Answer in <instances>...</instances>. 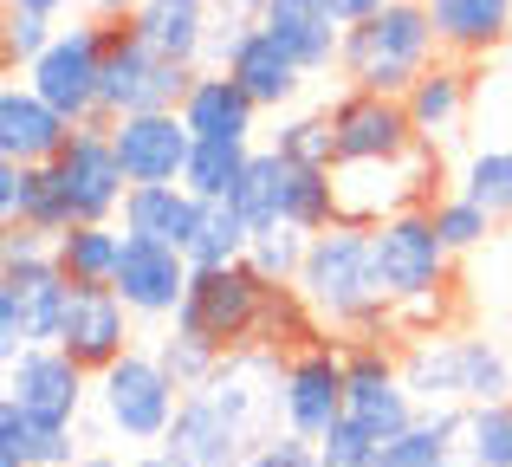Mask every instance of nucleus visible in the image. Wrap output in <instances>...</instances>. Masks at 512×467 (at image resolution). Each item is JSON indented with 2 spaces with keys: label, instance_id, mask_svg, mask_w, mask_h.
Listing matches in <instances>:
<instances>
[{
  "label": "nucleus",
  "instance_id": "1",
  "mask_svg": "<svg viewBox=\"0 0 512 467\" xmlns=\"http://www.w3.org/2000/svg\"><path fill=\"white\" fill-rule=\"evenodd\" d=\"M292 286L305 292V305H312V318L325 331H344V338H383V331H396V312H389L383 286H376L370 228L338 221V228L312 234Z\"/></svg>",
  "mask_w": 512,
  "mask_h": 467
},
{
  "label": "nucleus",
  "instance_id": "2",
  "mask_svg": "<svg viewBox=\"0 0 512 467\" xmlns=\"http://www.w3.org/2000/svg\"><path fill=\"white\" fill-rule=\"evenodd\" d=\"M441 59L435 20L422 0H389L383 13H370L363 26L344 33L338 78L357 91H383V98H409V85Z\"/></svg>",
  "mask_w": 512,
  "mask_h": 467
},
{
  "label": "nucleus",
  "instance_id": "3",
  "mask_svg": "<svg viewBox=\"0 0 512 467\" xmlns=\"http://www.w3.org/2000/svg\"><path fill=\"white\" fill-rule=\"evenodd\" d=\"M402 377H409L422 409H480V403H512V364L500 344L461 338V331H435V338H409L402 351Z\"/></svg>",
  "mask_w": 512,
  "mask_h": 467
},
{
  "label": "nucleus",
  "instance_id": "4",
  "mask_svg": "<svg viewBox=\"0 0 512 467\" xmlns=\"http://www.w3.org/2000/svg\"><path fill=\"white\" fill-rule=\"evenodd\" d=\"M338 221L350 228H383V221L409 215V208H435L441 195V143H415L409 156L389 163H338Z\"/></svg>",
  "mask_w": 512,
  "mask_h": 467
},
{
  "label": "nucleus",
  "instance_id": "5",
  "mask_svg": "<svg viewBox=\"0 0 512 467\" xmlns=\"http://www.w3.org/2000/svg\"><path fill=\"white\" fill-rule=\"evenodd\" d=\"M201 65H182L156 52L130 20H104V124L130 111H182Z\"/></svg>",
  "mask_w": 512,
  "mask_h": 467
},
{
  "label": "nucleus",
  "instance_id": "6",
  "mask_svg": "<svg viewBox=\"0 0 512 467\" xmlns=\"http://www.w3.org/2000/svg\"><path fill=\"white\" fill-rule=\"evenodd\" d=\"M91 396H98V416L111 429V442H143V448L156 442L163 448L175 416H182V383L163 370L156 351H124L111 370H98Z\"/></svg>",
  "mask_w": 512,
  "mask_h": 467
},
{
  "label": "nucleus",
  "instance_id": "7",
  "mask_svg": "<svg viewBox=\"0 0 512 467\" xmlns=\"http://www.w3.org/2000/svg\"><path fill=\"white\" fill-rule=\"evenodd\" d=\"M370 247H376V286H383L389 312H409V305L441 299L454 286V253L428 208H409V215L370 228Z\"/></svg>",
  "mask_w": 512,
  "mask_h": 467
},
{
  "label": "nucleus",
  "instance_id": "8",
  "mask_svg": "<svg viewBox=\"0 0 512 467\" xmlns=\"http://www.w3.org/2000/svg\"><path fill=\"white\" fill-rule=\"evenodd\" d=\"M52 195H59L65 221L72 228H91V221H117L124 215V195H130V176L117 163V143H111V124H78L72 143L52 156Z\"/></svg>",
  "mask_w": 512,
  "mask_h": 467
},
{
  "label": "nucleus",
  "instance_id": "9",
  "mask_svg": "<svg viewBox=\"0 0 512 467\" xmlns=\"http://www.w3.org/2000/svg\"><path fill=\"white\" fill-rule=\"evenodd\" d=\"M266 286H273V279H260L247 260L240 266H195L175 325L208 338V344H221V351H253L260 312H266Z\"/></svg>",
  "mask_w": 512,
  "mask_h": 467
},
{
  "label": "nucleus",
  "instance_id": "10",
  "mask_svg": "<svg viewBox=\"0 0 512 467\" xmlns=\"http://www.w3.org/2000/svg\"><path fill=\"white\" fill-rule=\"evenodd\" d=\"M26 85L65 111L72 124H98L104 117V20H72L52 33V46L26 65Z\"/></svg>",
  "mask_w": 512,
  "mask_h": 467
},
{
  "label": "nucleus",
  "instance_id": "11",
  "mask_svg": "<svg viewBox=\"0 0 512 467\" xmlns=\"http://www.w3.org/2000/svg\"><path fill=\"white\" fill-rule=\"evenodd\" d=\"M344 416L357 422V429H370L376 442L402 435L415 416H422L409 377H402V357L389 351V344L344 338Z\"/></svg>",
  "mask_w": 512,
  "mask_h": 467
},
{
  "label": "nucleus",
  "instance_id": "12",
  "mask_svg": "<svg viewBox=\"0 0 512 467\" xmlns=\"http://www.w3.org/2000/svg\"><path fill=\"white\" fill-rule=\"evenodd\" d=\"M338 422H344V344L318 338L279 364V429L325 442Z\"/></svg>",
  "mask_w": 512,
  "mask_h": 467
},
{
  "label": "nucleus",
  "instance_id": "13",
  "mask_svg": "<svg viewBox=\"0 0 512 467\" xmlns=\"http://www.w3.org/2000/svg\"><path fill=\"white\" fill-rule=\"evenodd\" d=\"M91 383L98 377H91L65 344H26L20 357H7V396L33 422H46V429H78Z\"/></svg>",
  "mask_w": 512,
  "mask_h": 467
},
{
  "label": "nucleus",
  "instance_id": "14",
  "mask_svg": "<svg viewBox=\"0 0 512 467\" xmlns=\"http://www.w3.org/2000/svg\"><path fill=\"white\" fill-rule=\"evenodd\" d=\"M325 111H331V130H338V163H389V156H409L422 143L409 124V104L383 98V91L344 85Z\"/></svg>",
  "mask_w": 512,
  "mask_h": 467
},
{
  "label": "nucleus",
  "instance_id": "15",
  "mask_svg": "<svg viewBox=\"0 0 512 467\" xmlns=\"http://www.w3.org/2000/svg\"><path fill=\"white\" fill-rule=\"evenodd\" d=\"M188 279H195V260L182 247H163V240H137L124 234V260H117V299L137 318H175L188 299Z\"/></svg>",
  "mask_w": 512,
  "mask_h": 467
},
{
  "label": "nucleus",
  "instance_id": "16",
  "mask_svg": "<svg viewBox=\"0 0 512 467\" xmlns=\"http://www.w3.org/2000/svg\"><path fill=\"white\" fill-rule=\"evenodd\" d=\"M111 143L130 189L137 182H182L188 156H195V130L182 124V111H130L111 124Z\"/></svg>",
  "mask_w": 512,
  "mask_h": 467
},
{
  "label": "nucleus",
  "instance_id": "17",
  "mask_svg": "<svg viewBox=\"0 0 512 467\" xmlns=\"http://www.w3.org/2000/svg\"><path fill=\"white\" fill-rule=\"evenodd\" d=\"M130 325H137V312L117 299V286H72V305H65L59 344L91 370V377H98V370H111L124 351H137Z\"/></svg>",
  "mask_w": 512,
  "mask_h": 467
},
{
  "label": "nucleus",
  "instance_id": "18",
  "mask_svg": "<svg viewBox=\"0 0 512 467\" xmlns=\"http://www.w3.org/2000/svg\"><path fill=\"white\" fill-rule=\"evenodd\" d=\"M72 117L52 111L26 78L0 85V163H26V169H46L52 156L72 143Z\"/></svg>",
  "mask_w": 512,
  "mask_h": 467
},
{
  "label": "nucleus",
  "instance_id": "19",
  "mask_svg": "<svg viewBox=\"0 0 512 467\" xmlns=\"http://www.w3.org/2000/svg\"><path fill=\"white\" fill-rule=\"evenodd\" d=\"M402 104H409V124H415V137H422V143H448L454 130L467 124V111H474V65L441 52V59L409 85V98H402Z\"/></svg>",
  "mask_w": 512,
  "mask_h": 467
},
{
  "label": "nucleus",
  "instance_id": "20",
  "mask_svg": "<svg viewBox=\"0 0 512 467\" xmlns=\"http://www.w3.org/2000/svg\"><path fill=\"white\" fill-rule=\"evenodd\" d=\"M260 26L279 39V46L299 59L305 78L318 72H338V52H344V26L331 20L318 0H260Z\"/></svg>",
  "mask_w": 512,
  "mask_h": 467
},
{
  "label": "nucleus",
  "instance_id": "21",
  "mask_svg": "<svg viewBox=\"0 0 512 467\" xmlns=\"http://www.w3.org/2000/svg\"><path fill=\"white\" fill-rule=\"evenodd\" d=\"M428 20H435V39L448 59H493V52L512 39V0H422Z\"/></svg>",
  "mask_w": 512,
  "mask_h": 467
},
{
  "label": "nucleus",
  "instance_id": "22",
  "mask_svg": "<svg viewBox=\"0 0 512 467\" xmlns=\"http://www.w3.org/2000/svg\"><path fill=\"white\" fill-rule=\"evenodd\" d=\"M182 124L195 130V137H214V143H253L260 104L247 98V85H240L234 72H208V65H201L195 91L182 98Z\"/></svg>",
  "mask_w": 512,
  "mask_h": 467
},
{
  "label": "nucleus",
  "instance_id": "23",
  "mask_svg": "<svg viewBox=\"0 0 512 467\" xmlns=\"http://www.w3.org/2000/svg\"><path fill=\"white\" fill-rule=\"evenodd\" d=\"M124 234H137V240H163V247H182L188 253V240H195L201 228V202L182 189V182H137V189L124 195Z\"/></svg>",
  "mask_w": 512,
  "mask_h": 467
},
{
  "label": "nucleus",
  "instance_id": "24",
  "mask_svg": "<svg viewBox=\"0 0 512 467\" xmlns=\"http://www.w3.org/2000/svg\"><path fill=\"white\" fill-rule=\"evenodd\" d=\"M227 72L240 78V85H247V98L260 104V111H286L292 98H299V85H305V72H299V59H292L286 46H279L273 33H253L247 46L234 52V59H227Z\"/></svg>",
  "mask_w": 512,
  "mask_h": 467
},
{
  "label": "nucleus",
  "instance_id": "25",
  "mask_svg": "<svg viewBox=\"0 0 512 467\" xmlns=\"http://www.w3.org/2000/svg\"><path fill=\"white\" fill-rule=\"evenodd\" d=\"M130 26L182 65H201V52H208V0H137Z\"/></svg>",
  "mask_w": 512,
  "mask_h": 467
},
{
  "label": "nucleus",
  "instance_id": "26",
  "mask_svg": "<svg viewBox=\"0 0 512 467\" xmlns=\"http://www.w3.org/2000/svg\"><path fill=\"white\" fill-rule=\"evenodd\" d=\"M0 228H33V234H52V240L72 228L59 195H52V169L0 163Z\"/></svg>",
  "mask_w": 512,
  "mask_h": 467
},
{
  "label": "nucleus",
  "instance_id": "27",
  "mask_svg": "<svg viewBox=\"0 0 512 467\" xmlns=\"http://www.w3.org/2000/svg\"><path fill=\"white\" fill-rule=\"evenodd\" d=\"M376 467H461V409H422L402 435H389Z\"/></svg>",
  "mask_w": 512,
  "mask_h": 467
},
{
  "label": "nucleus",
  "instance_id": "28",
  "mask_svg": "<svg viewBox=\"0 0 512 467\" xmlns=\"http://www.w3.org/2000/svg\"><path fill=\"white\" fill-rule=\"evenodd\" d=\"M52 253H59V273L72 279V286H111L117 260H124V228H111V221L65 228L59 240H52Z\"/></svg>",
  "mask_w": 512,
  "mask_h": 467
},
{
  "label": "nucleus",
  "instance_id": "29",
  "mask_svg": "<svg viewBox=\"0 0 512 467\" xmlns=\"http://www.w3.org/2000/svg\"><path fill=\"white\" fill-rule=\"evenodd\" d=\"M253 163V143H214V137H195V156L182 169V189L195 202H234L240 176Z\"/></svg>",
  "mask_w": 512,
  "mask_h": 467
},
{
  "label": "nucleus",
  "instance_id": "30",
  "mask_svg": "<svg viewBox=\"0 0 512 467\" xmlns=\"http://www.w3.org/2000/svg\"><path fill=\"white\" fill-rule=\"evenodd\" d=\"M253 247V221L234 202H201V228L188 240V260L195 266H240Z\"/></svg>",
  "mask_w": 512,
  "mask_h": 467
},
{
  "label": "nucleus",
  "instance_id": "31",
  "mask_svg": "<svg viewBox=\"0 0 512 467\" xmlns=\"http://www.w3.org/2000/svg\"><path fill=\"white\" fill-rule=\"evenodd\" d=\"M266 150H279L292 169H338V130H331V111H292V117H279V130H273Z\"/></svg>",
  "mask_w": 512,
  "mask_h": 467
},
{
  "label": "nucleus",
  "instance_id": "32",
  "mask_svg": "<svg viewBox=\"0 0 512 467\" xmlns=\"http://www.w3.org/2000/svg\"><path fill=\"white\" fill-rule=\"evenodd\" d=\"M454 189H461L467 202H480L493 221H512V143H487V150H474L461 163V176H454Z\"/></svg>",
  "mask_w": 512,
  "mask_h": 467
},
{
  "label": "nucleus",
  "instance_id": "33",
  "mask_svg": "<svg viewBox=\"0 0 512 467\" xmlns=\"http://www.w3.org/2000/svg\"><path fill=\"white\" fill-rule=\"evenodd\" d=\"M279 221H286V228H299V234L338 228V176H331V169H292Z\"/></svg>",
  "mask_w": 512,
  "mask_h": 467
},
{
  "label": "nucleus",
  "instance_id": "34",
  "mask_svg": "<svg viewBox=\"0 0 512 467\" xmlns=\"http://www.w3.org/2000/svg\"><path fill=\"white\" fill-rule=\"evenodd\" d=\"M286 176H292V163L279 150H253L247 176H240V189H234V208L253 228H273L279 221V208H286Z\"/></svg>",
  "mask_w": 512,
  "mask_h": 467
},
{
  "label": "nucleus",
  "instance_id": "35",
  "mask_svg": "<svg viewBox=\"0 0 512 467\" xmlns=\"http://www.w3.org/2000/svg\"><path fill=\"white\" fill-rule=\"evenodd\" d=\"M461 461L467 467H512V403L461 409Z\"/></svg>",
  "mask_w": 512,
  "mask_h": 467
},
{
  "label": "nucleus",
  "instance_id": "36",
  "mask_svg": "<svg viewBox=\"0 0 512 467\" xmlns=\"http://www.w3.org/2000/svg\"><path fill=\"white\" fill-rule=\"evenodd\" d=\"M156 357H163V370H169L175 383H182V396L208 390V383L221 377V364H227V351H221V344L195 338V331H182V325H169V338L156 344Z\"/></svg>",
  "mask_w": 512,
  "mask_h": 467
},
{
  "label": "nucleus",
  "instance_id": "37",
  "mask_svg": "<svg viewBox=\"0 0 512 467\" xmlns=\"http://www.w3.org/2000/svg\"><path fill=\"white\" fill-rule=\"evenodd\" d=\"M253 33H260V0H214V7H208V52H201V65H208V72H227V59H234Z\"/></svg>",
  "mask_w": 512,
  "mask_h": 467
},
{
  "label": "nucleus",
  "instance_id": "38",
  "mask_svg": "<svg viewBox=\"0 0 512 467\" xmlns=\"http://www.w3.org/2000/svg\"><path fill=\"white\" fill-rule=\"evenodd\" d=\"M305 247H312V234L273 221V228H253L247 266H253L260 279H273V286H292V279H299V266H305Z\"/></svg>",
  "mask_w": 512,
  "mask_h": 467
},
{
  "label": "nucleus",
  "instance_id": "39",
  "mask_svg": "<svg viewBox=\"0 0 512 467\" xmlns=\"http://www.w3.org/2000/svg\"><path fill=\"white\" fill-rule=\"evenodd\" d=\"M428 215H435V228H441V240H448V253H474V247H487V234L500 228V221H493L480 202H467L461 189H448L435 208H428Z\"/></svg>",
  "mask_w": 512,
  "mask_h": 467
},
{
  "label": "nucleus",
  "instance_id": "40",
  "mask_svg": "<svg viewBox=\"0 0 512 467\" xmlns=\"http://www.w3.org/2000/svg\"><path fill=\"white\" fill-rule=\"evenodd\" d=\"M52 33H59V20L7 7V13H0V65H7V72H26V65L52 46Z\"/></svg>",
  "mask_w": 512,
  "mask_h": 467
},
{
  "label": "nucleus",
  "instance_id": "41",
  "mask_svg": "<svg viewBox=\"0 0 512 467\" xmlns=\"http://www.w3.org/2000/svg\"><path fill=\"white\" fill-rule=\"evenodd\" d=\"M247 467H325V448L292 435V429H273V435H260V448H253Z\"/></svg>",
  "mask_w": 512,
  "mask_h": 467
},
{
  "label": "nucleus",
  "instance_id": "42",
  "mask_svg": "<svg viewBox=\"0 0 512 467\" xmlns=\"http://www.w3.org/2000/svg\"><path fill=\"white\" fill-rule=\"evenodd\" d=\"M318 448H325V467H376V455H383V442H376L370 429H357L350 416H344Z\"/></svg>",
  "mask_w": 512,
  "mask_h": 467
},
{
  "label": "nucleus",
  "instance_id": "43",
  "mask_svg": "<svg viewBox=\"0 0 512 467\" xmlns=\"http://www.w3.org/2000/svg\"><path fill=\"white\" fill-rule=\"evenodd\" d=\"M78 429H46L33 422V467H78Z\"/></svg>",
  "mask_w": 512,
  "mask_h": 467
},
{
  "label": "nucleus",
  "instance_id": "44",
  "mask_svg": "<svg viewBox=\"0 0 512 467\" xmlns=\"http://www.w3.org/2000/svg\"><path fill=\"white\" fill-rule=\"evenodd\" d=\"M318 7H325L331 20H338L344 33H350V26H363V20H370V13H383L389 0H318Z\"/></svg>",
  "mask_w": 512,
  "mask_h": 467
},
{
  "label": "nucleus",
  "instance_id": "45",
  "mask_svg": "<svg viewBox=\"0 0 512 467\" xmlns=\"http://www.w3.org/2000/svg\"><path fill=\"white\" fill-rule=\"evenodd\" d=\"M78 7H85V20H130L137 0H78Z\"/></svg>",
  "mask_w": 512,
  "mask_h": 467
},
{
  "label": "nucleus",
  "instance_id": "46",
  "mask_svg": "<svg viewBox=\"0 0 512 467\" xmlns=\"http://www.w3.org/2000/svg\"><path fill=\"white\" fill-rule=\"evenodd\" d=\"M7 7H20V13H46V20H59L72 0H7Z\"/></svg>",
  "mask_w": 512,
  "mask_h": 467
},
{
  "label": "nucleus",
  "instance_id": "47",
  "mask_svg": "<svg viewBox=\"0 0 512 467\" xmlns=\"http://www.w3.org/2000/svg\"><path fill=\"white\" fill-rule=\"evenodd\" d=\"M130 467H182V461H169L163 448H156V455H137V461H130Z\"/></svg>",
  "mask_w": 512,
  "mask_h": 467
},
{
  "label": "nucleus",
  "instance_id": "48",
  "mask_svg": "<svg viewBox=\"0 0 512 467\" xmlns=\"http://www.w3.org/2000/svg\"><path fill=\"white\" fill-rule=\"evenodd\" d=\"M78 467H124V461H111V455H85Z\"/></svg>",
  "mask_w": 512,
  "mask_h": 467
},
{
  "label": "nucleus",
  "instance_id": "49",
  "mask_svg": "<svg viewBox=\"0 0 512 467\" xmlns=\"http://www.w3.org/2000/svg\"><path fill=\"white\" fill-rule=\"evenodd\" d=\"M208 7H214V0H208Z\"/></svg>",
  "mask_w": 512,
  "mask_h": 467
}]
</instances>
